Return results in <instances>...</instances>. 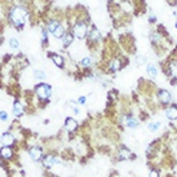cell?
<instances>
[{
    "label": "cell",
    "instance_id": "9c48e42d",
    "mask_svg": "<svg viewBox=\"0 0 177 177\" xmlns=\"http://www.w3.org/2000/svg\"><path fill=\"white\" fill-rule=\"evenodd\" d=\"M166 116L169 120H177V106H169L166 110Z\"/></svg>",
    "mask_w": 177,
    "mask_h": 177
},
{
    "label": "cell",
    "instance_id": "4dcf8cb0",
    "mask_svg": "<svg viewBox=\"0 0 177 177\" xmlns=\"http://www.w3.org/2000/svg\"><path fill=\"white\" fill-rule=\"evenodd\" d=\"M175 27H176V29H177V22H176V23H175Z\"/></svg>",
    "mask_w": 177,
    "mask_h": 177
},
{
    "label": "cell",
    "instance_id": "f546056e",
    "mask_svg": "<svg viewBox=\"0 0 177 177\" xmlns=\"http://www.w3.org/2000/svg\"><path fill=\"white\" fill-rule=\"evenodd\" d=\"M79 104H85V97H79Z\"/></svg>",
    "mask_w": 177,
    "mask_h": 177
},
{
    "label": "cell",
    "instance_id": "603a6c76",
    "mask_svg": "<svg viewBox=\"0 0 177 177\" xmlns=\"http://www.w3.org/2000/svg\"><path fill=\"white\" fill-rule=\"evenodd\" d=\"M136 64H137L138 66L142 65V64H146V57H142V56L136 57Z\"/></svg>",
    "mask_w": 177,
    "mask_h": 177
},
{
    "label": "cell",
    "instance_id": "30bf717a",
    "mask_svg": "<svg viewBox=\"0 0 177 177\" xmlns=\"http://www.w3.org/2000/svg\"><path fill=\"white\" fill-rule=\"evenodd\" d=\"M13 142H14V137L12 133H4L2 136V144L4 146H10Z\"/></svg>",
    "mask_w": 177,
    "mask_h": 177
},
{
    "label": "cell",
    "instance_id": "ba28073f",
    "mask_svg": "<svg viewBox=\"0 0 177 177\" xmlns=\"http://www.w3.org/2000/svg\"><path fill=\"white\" fill-rule=\"evenodd\" d=\"M58 162L60 160L56 159L54 155H47V156H44V159H43V166L47 168H50V167H53L54 163H58Z\"/></svg>",
    "mask_w": 177,
    "mask_h": 177
},
{
    "label": "cell",
    "instance_id": "cb8c5ba5",
    "mask_svg": "<svg viewBox=\"0 0 177 177\" xmlns=\"http://www.w3.org/2000/svg\"><path fill=\"white\" fill-rule=\"evenodd\" d=\"M80 64H81V66H83V67H88V66L91 65V58H89V57H85V58L81 60Z\"/></svg>",
    "mask_w": 177,
    "mask_h": 177
},
{
    "label": "cell",
    "instance_id": "7402d4cb",
    "mask_svg": "<svg viewBox=\"0 0 177 177\" xmlns=\"http://www.w3.org/2000/svg\"><path fill=\"white\" fill-rule=\"evenodd\" d=\"M71 43H73V35L71 34H65V36H64V45L67 47V45H70Z\"/></svg>",
    "mask_w": 177,
    "mask_h": 177
},
{
    "label": "cell",
    "instance_id": "d6986e66",
    "mask_svg": "<svg viewBox=\"0 0 177 177\" xmlns=\"http://www.w3.org/2000/svg\"><path fill=\"white\" fill-rule=\"evenodd\" d=\"M168 70H169L171 75H173V77H177V62H172V64H169Z\"/></svg>",
    "mask_w": 177,
    "mask_h": 177
},
{
    "label": "cell",
    "instance_id": "484cf974",
    "mask_svg": "<svg viewBox=\"0 0 177 177\" xmlns=\"http://www.w3.org/2000/svg\"><path fill=\"white\" fill-rule=\"evenodd\" d=\"M9 44H10L12 48H18V41H17V39H10V40H9Z\"/></svg>",
    "mask_w": 177,
    "mask_h": 177
},
{
    "label": "cell",
    "instance_id": "5b68a950",
    "mask_svg": "<svg viewBox=\"0 0 177 177\" xmlns=\"http://www.w3.org/2000/svg\"><path fill=\"white\" fill-rule=\"evenodd\" d=\"M29 154H30V156H31V159L35 160V162H37V160L41 159L43 150H41V148H39V146H33V148L29 150Z\"/></svg>",
    "mask_w": 177,
    "mask_h": 177
},
{
    "label": "cell",
    "instance_id": "4fadbf2b",
    "mask_svg": "<svg viewBox=\"0 0 177 177\" xmlns=\"http://www.w3.org/2000/svg\"><path fill=\"white\" fill-rule=\"evenodd\" d=\"M146 71H148V74L150 75L151 78H155L156 75H158V70H156V67L154 66V64H148Z\"/></svg>",
    "mask_w": 177,
    "mask_h": 177
},
{
    "label": "cell",
    "instance_id": "8992f818",
    "mask_svg": "<svg viewBox=\"0 0 177 177\" xmlns=\"http://www.w3.org/2000/svg\"><path fill=\"white\" fill-rule=\"evenodd\" d=\"M133 156L131 153V150L128 148H125V146H122L120 150H119V154H118V158H119V160H124V159H131V158Z\"/></svg>",
    "mask_w": 177,
    "mask_h": 177
},
{
    "label": "cell",
    "instance_id": "6da1fadb",
    "mask_svg": "<svg viewBox=\"0 0 177 177\" xmlns=\"http://www.w3.org/2000/svg\"><path fill=\"white\" fill-rule=\"evenodd\" d=\"M26 10L22 7H16L10 12V20L16 26H22L25 23V18H26Z\"/></svg>",
    "mask_w": 177,
    "mask_h": 177
},
{
    "label": "cell",
    "instance_id": "4316f807",
    "mask_svg": "<svg viewBox=\"0 0 177 177\" xmlns=\"http://www.w3.org/2000/svg\"><path fill=\"white\" fill-rule=\"evenodd\" d=\"M149 177H159V172H158L156 169H153V171L150 172V176H149Z\"/></svg>",
    "mask_w": 177,
    "mask_h": 177
},
{
    "label": "cell",
    "instance_id": "5bb4252c",
    "mask_svg": "<svg viewBox=\"0 0 177 177\" xmlns=\"http://www.w3.org/2000/svg\"><path fill=\"white\" fill-rule=\"evenodd\" d=\"M50 58H52V61H53L58 67L64 66V58H62L61 56H58V54H52V56H50Z\"/></svg>",
    "mask_w": 177,
    "mask_h": 177
},
{
    "label": "cell",
    "instance_id": "9a60e30c",
    "mask_svg": "<svg viewBox=\"0 0 177 177\" xmlns=\"http://www.w3.org/2000/svg\"><path fill=\"white\" fill-rule=\"evenodd\" d=\"M53 36H54V37H57V39H61V37H64V36H65V29H64V27H62L61 25H60V26L54 30Z\"/></svg>",
    "mask_w": 177,
    "mask_h": 177
},
{
    "label": "cell",
    "instance_id": "f1b7e54d",
    "mask_svg": "<svg viewBox=\"0 0 177 177\" xmlns=\"http://www.w3.org/2000/svg\"><path fill=\"white\" fill-rule=\"evenodd\" d=\"M41 35H43V40H44V43H47V30H43Z\"/></svg>",
    "mask_w": 177,
    "mask_h": 177
},
{
    "label": "cell",
    "instance_id": "3957f363",
    "mask_svg": "<svg viewBox=\"0 0 177 177\" xmlns=\"http://www.w3.org/2000/svg\"><path fill=\"white\" fill-rule=\"evenodd\" d=\"M73 33L77 37H79V39H84L87 36V25L84 22L75 23V26L73 27Z\"/></svg>",
    "mask_w": 177,
    "mask_h": 177
},
{
    "label": "cell",
    "instance_id": "44dd1931",
    "mask_svg": "<svg viewBox=\"0 0 177 177\" xmlns=\"http://www.w3.org/2000/svg\"><path fill=\"white\" fill-rule=\"evenodd\" d=\"M60 26V25H58V22H57V21H52V22H49V25H48V31H49V33H54V30L57 29V27H58Z\"/></svg>",
    "mask_w": 177,
    "mask_h": 177
},
{
    "label": "cell",
    "instance_id": "ffe728a7",
    "mask_svg": "<svg viewBox=\"0 0 177 177\" xmlns=\"http://www.w3.org/2000/svg\"><path fill=\"white\" fill-rule=\"evenodd\" d=\"M89 37H91V40H100V33H98V30L97 29H93L91 33H89Z\"/></svg>",
    "mask_w": 177,
    "mask_h": 177
},
{
    "label": "cell",
    "instance_id": "52a82bcc",
    "mask_svg": "<svg viewBox=\"0 0 177 177\" xmlns=\"http://www.w3.org/2000/svg\"><path fill=\"white\" fill-rule=\"evenodd\" d=\"M77 128H78V122L74 120L73 118H67L65 122V129L67 132H74Z\"/></svg>",
    "mask_w": 177,
    "mask_h": 177
},
{
    "label": "cell",
    "instance_id": "83f0119b",
    "mask_svg": "<svg viewBox=\"0 0 177 177\" xmlns=\"http://www.w3.org/2000/svg\"><path fill=\"white\" fill-rule=\"evenodd\" d=\"M0 119H2V120H7V119H8L7 112H5V111H0Z\"/></svg>",
    "mask_w": 177,
    "mask_h": 177
},
{
    "label": "cell",
    "instance_id": "7c38bea8",
    "mask_svg": "<svg viewBox=\"0 0 177 177\" xmlns=\"http://www.w3.org/2000/svg\"><path fill=\"white\" fill-rule=\"evenodd\" d=\"M13 112H14L16 116H22V114H23V106H22L20 102H14Z\"/></svg>",
    "mask_w": 177,
    "mask_h": 177
},
{
    "label": "cell",
    "instance_id": "d4e9b609",
    "mask_svg": "<svg viewBox=\"0 0 177 177\" xmlns=\"http://www.w3.org/2000/svg\"><path fill=\"white\" fill-rule=\"evenodd\" d=\"M35 78H37V79H44V78H45V74H44L43 71L36 70V71H35Z\"/></svg>",
    "mask_w": 177,
    "mask_h": 177
},
{
    "label": "cell",
    "instance_id": "e0dca14e",
    "mask_svg": "<svg viewBox=\"0 0 177 177\" xmlns=\"http://www.w3.org/2000/svg\"><path fill=\"white\" fill-rule=\"evenodd\" d=\"M0 154H2V156L8 159V158L12 156V149H9V146H4V148H2V150H0Z\"/></svg>",
    "mask_w": 177,
    "mask_h": 177
},
{
    "label": "cell",
    "instance_id": "7a4b0ae2",
    "mask_svg": "<svg viewBox=\"0 0 177 177\" xmlns=\"http://www.w3.org/2000/svg\"><path fill=\"white\" fill-rule=\"evenodd\" d=\"M35 92L37 94V97L41 98V100H48L52 94V88H50L49 84H45V83H41L39 84L36 88H35Z\"/></svg>",
    "mask_w": 177,
    "mask_h": 177
},
{
    "label": "cell",
    "instance_id": "277c9868",
    "mask_svg": "<svg viewBox=\"0 0 177 177\" xmlns=\"http://www.w3.org/2000/svg\"><path fill=\"white\" fill-rule=\"evenodd\" d=\"M158 100H159V102L163 104V105H167L171 102V100H172V96H171V93L166 89H162L158 92Z\"/></svg>",
    "mask_w": 177,
    "mask_h": 177
},
{
    "label": "cell",
    "instance_id": "ac0fdd59",
    "mask_svg": "<svg viewBox=\"0 0 177 177\" xmlns=\"http://www.w3.org/2000/svg\"><path fill=\"white\" fill-rule=\"evenodd\" d=\"M148 128H149V131H151V132H156L158 129L160 128V122H151V123H149Z\"/></svg>",
    "mask_w": 177,
    "mask_h": 177
},
{
    "label": "cell",
    "instance_id": "2e32d148",
    "mask_svg": "<svg viewBox=\"0 0 177 177\" xmlns=\"http://www.w3.org/2000/svg\"><path fill=\"white\" fill-rule=\"evenodd\" d=\"M109 67L111 71H118L120 69V61L119 60H112L110 64H109Z\"/></svg>",
    "mask_w": 177,
    "mask_h": 177
},
{
    "label": "cell",
    "instance_id": "8fae6325",
    "mask_svg": "<svg viewBox=\"0 0 177 177\" xmlns=\"http://www.w3.org/2000/svg\"><path fill=\"white\" fill-rule=\"evenodd\" d=\"M125 125L129 128H136V127H138V120L136 118H132L131 115H128L125 118Z\"/></svg>",
    "mask_w": 177,
    "mask_h": 177
}]
</instances>
